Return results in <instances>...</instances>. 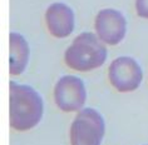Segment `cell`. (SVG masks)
I'll return each instance as SVG.
<instances>
[{
	"label": "cell",
	"mask_w": 148,
	"mask_h": 145,
	"mask_svg": "<svg viewBox=\"0 0 148 145\" xmlns=\"http://www.w3.org/2000/svg\"><path fill=\"white\" fill-rule=\"evenodd\" d=\"M10 125L18 131H27L38 125L43 116V100L29 85L10 81Z\"/></svg>",
	"instance_id": "1"
},
{
	"label": "cell",
	"mask_w": 148,
	"mask_h": 145,
	"mask_svg": "<svg viewBox=\"0 0 148 145\" xmlns=\"http://www.w3.org/2000/svg\"><path fill=\"white\" fill-rule=\"evenodd\" d=\"M107 54V48L98 35L84 31L65 50L64 60L70 69L86 73L104 64Z\"/></svg>",
	"instance_id": "2"
},
{
	"label": "cell",
	"mask_w": 148,
	"mask_h": 145,
	"mask_svg": "<svg viewBox=\"0 0 148 145\" xmlns=\"http://www.w3.org/2000/svg\"><path fill=\"white\" fill-rule=\"evenodd\" d=\"M106 125L95 109L86 108L77 114L70 126V145H101Z\"/></svg>",
	"instance_id": "3"
},
{
	"label": "cell",
	"mask_w": 148,
	"mask_h": 145,
	"mask_svg": "<svg viewBox=\"0 0 148 145\" xmlns=\"http://www.w3.org/2000/svg\"><path fill=\"white\" fill-rule=\"evenodd\" d=\"M110 84L119 93H131L139 88L143 73L139 64L129 57H121L112 61L108 69Z\"/></svg>",
	"instance_id": "4"
},
{
	"label": "cell",
	"mask_w": 148,
	"mask_h": 145,
	"mask_svg": "<svg viewBox=\"0 0 148 145\" xmlns=\"http://www.w3.org/2000/svg\"><path fill=\"white\" fill-rule=\"evenodd\" d=\"M54 99L60 110L66 113L78 111L84 105L87 99L83 80L74 75L60 78L54 88Z\"/></svg>",
	"instance_id": "5"
},
{
	"label": "cell",
	"mask_w": 148,
	"mask_h": 145,
	"mask_svg": "<svg viewBox=\"0 0 148 145\" xmlns=\"http://www.w3.org/2000/svg\"><path fill=\"white\" fill-rule=\"evenodd\" d=\"M95 31L103 43L117 45L125 35L127 21L118 10L103 9L95 16Z\"/></svg>",
	"instance_id": "6"
},
{
	"label": "cell",
	"mask_w": 148,
	"mask_h": 145,
	"mask_svg": "<svg viewBox=\"0 0 148 145\" xmlns=\"http://www.w3.org/2000/svg\"><path fill=\"white\" fill-rule=\"evenodd\" d=\"M48 30L55 38H66L74 29V13L64 3H53L45 13Z\"/></svg>",
	"instance_id": "7"
},
{
	"label": "cell",
	"mask_w": 148,
	"mask_h": 145,
	"mask_svg": "<svg viewBox=\"0 0 148 145\" xmlns=\"http://www.w3.org/2000/svg\"><path fill=\"white\" fill-rule=\"evenodd\" d=\"M29 45L23 35L10 33V61L9 69L12 75H19L25 70L29 61Z\"/></svg>",
	"instance_id": "8"
},
{
	"label": "cell",
	"mask_w": 148,
	"mask_h": 145,
	"mask_svg": "<svg viewBox=\"0 0 148 145\" xmlns=\"http://www.w3.org/2000/svg\"><path fill=\"white\" fill-rule=\"evenodd\" d=\"M136 9L140 18L148 19V0H136Z\"/></svg>",
	"instance_id": "9"
}]
</instances>
